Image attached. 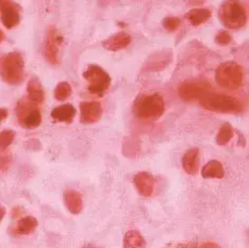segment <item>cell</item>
<instances>
[{
    "mask_svg": "<svg viewBox=\"0 0 249 248\" xmlns=\"http://www.w3.org/2000/svg\"><path fill=\"white\" fill-rule=\"evenodd\" d=\"M180 25V19L178 18H166L163 20V26L168 31H175Z\"/></svg>",
    "mask_w": 249,
    "mask_h": 248,
    "instance_id": "25",
    "label": "cell"
},
{
    "mask_svg": "<svg viewBox=\"0 0 249 248\" xmlns=\"http://www.w3.org/2000/svg\"><path fill=\"white\" fill-rule=\"evenodd\" d=\"M27 92H28V99L32 101L33 104L36 105H41L43 104L45 95H44V89L42 88V84L36 78H32L31 80L28 82L27 87Z\"/></svg>",
    "mask_w": 249,
    "mask_h": 248,
    "instance_id": "16",
    "label": "cell"
},
{
    "mask_svg": "<svg viewBox=\"0 0 249 248\" xmlns=\"http://www.w3.org/2000/svg\"><path fill=\"white\" fill-rule=\"evenodd\" d=\"M8 116V111L4 109H0V123H2Z\"/></svg>",
    "mask_w": 249,
    "mask_h": 248,
    "instance_id": "27",
    "label": "cell"
},
{
    "mask_svg": "<svg viewBox=\"0 0 249 248\" xmlns=\"http://www.w3.org/2000/svg\"><path fill=\"white\" fill-rule=\"evenodd\" d=\"M76 108L71 104L56 106L52 112L53 120L60 123H71L76 116Z\"/></svg>",
    "mask_w": 249,
    "mask_h": 248,
    "instance_id": "13",
    "label": "cell"
},
{
    "mask_svg": "<svg viewBox=\"0 0 249 248\" xmlns=\"http://www.w3.org/2000/svg\"><path fill=\"white\" fill-rule=\"evenodd\" d=\"M83 78L88 81L89 92L101 97L111 84V78L107 72L98 65H89L83 72Z\"/></svg>",
    "mask_w": 249,
    "mask_h": 248,
    "instance_id": "6",
    "label": "cell"
},
{
    "mask_svg": "<svg viewBox=\"0 0 249 248\" xmlns=\"http://www.w3.org/2000/svg\"><path fill=\"white\" fill-rule=\"evenodd\" d=\"M210 84L205 81H191L180 86L179 95L186 101H193L200 99L207 92L210 91Z\"/></svg>",
    "mask_w": 249,
    "mask_h": 248,
    "instance_id": "8",
    "label": "cell"
},
{
    "mask_svg": "<svg viewBox=\"0 0 249 248\" xmlns=\"http://www.w3.org/2000/svg\"><path fill=\"white\" fill-rule=\"evenodd\" d=\"M145 245L144 239L138 231H129L124 236V247H142Z\"/></svg>",
    "mask_w": 249,
    "mask_h": 248,
    "instance_id": "21",
    "label": "cell"
},
{
    "mask_svg": "<svg viewBox=\"0 0 249 248\" xmlns=\"http://www.w3.org/2000/svg\"><path fill=\"white\" fill-rule=\"evenodd\" d=\"M200 105L207 110L218 113H232L242 110V104L234 96L225 93L207 92L199 99Z\"/></svg>",
    "mask_w": 249,
    "mask_h": 248,
    "instance_id": "3",
    "label": "cell"
},
{
    "mask_svg": "<svg viewBox=\"0 0 249 248\" xmlns=\"http://www.w3.org/2000/svg\"><path fill=\"white\" fill-rule=\"evenodd\" d=\"M64 202L69 211L72 214H79L82 210V197L76 191H66L64 193Z\"/></svg>",
    "mask_w": 249,
    "mask_h": 248,
    "instance_id": "17",
    "label": "cell"
},
{
    "mask_svg": "<svg viewBox=\"0 0 249 248\" xmlns=\"http://www.w3.org/2000/svg\"><path fill=\"white\" fill-rule=\"evenodd\" d=\"M165 103L160 94H142L133 106L135 116L142 121H157L164 114Z\"/></svg>",
    "mask_w": 249,
    "mask_h": 248,
    "instance_id": "1",
    "label": "cell"
},
{
    "mask_svg": "<svg viewBox=\"0 0 249 248\" xmlns=\"http://www.w3.org/2000/svg\"><path fill=\"white\" fill-rule=\"evenodd\" d=\"M0 77L11 86H18L22 82L25 77V61L19 53L13 52L0 58Z\"/></svg>",
    "mask_w": 249,
    "mask_h": 248,
    "instance_id": "2",
    "label": "cell"
},
{
    "mask_svg": "<svg viewBox=\"0 0 249 248\" xmlns=\"http://www.w3.org/2000/svg\"><path fill=\"white\" fill-rule=\"evenodd\" d=\"M103 115V106L97 101H84L80 104V120L83 124H94Z\"/></svg>",
    "mask_w": 249,
    "mask_h": 248,
    "instance_id": "10",
    "label": "cell"
},
{
    "mask_svg": "<svg viewBox=\"0 0 249 248\" xmlns=\"http://www.w3.org/2000/svg\"><path fill=\"white\" fill-rule=\"evenodd\" d=\"M215 79H216L218 86L234 91L242 87L244 74H243V69L239 64L233 61H228L217 67L216 72H215Z\"/></svg>",
    "mask_w": 249,
    "mask_h": 248,
    "instance_id": "4",
    "label": "cell"
},
{
    "mask_svg": "<svg viewBox=\"0 0 249 248\" xmlns=\"http://www.w3.org/2000/svg\"><path fill=\"white\" fill-rule=\"evenodd\" d=\"M0 19L8 29H12L19 24V10L13 0H0Z\"/></svg>",
    "mask_w": 249,
    "mask_h": 248,
    "instance_id": "9",
    "label": "cell"
},
{
    "mask_svg": "<svg viewBox=\"0 0 249 248\" xmlns=\"http://www.w3.org/2000/svg\"><path fill=\"white\" fill-rule=\"evenodd\" d=\"M37 227L36 218L32 216L22 217L18 222L15 227V233L18 235H28L32 233Z\"/></svg>",
    "mask_w": 249,
    "mask_h": 248,
    "instance_id": "18",
    "label": "cell"
},
{
    "mask_svg": "<svg viewBox=\"0 0 249 248\" xmlns=\"http://www.w3.org/2000/svg\"><path fill=\"white\" fill-rule=\"evenodd\" d=\"M233 137V131L230 124H224L222 128L219 129V132L216 137V143L218 145H226L229 143V141Z\"/></svg>",
    "mask_w": 249,
    "mask_h": 248,
    "instance_id": "22",
    "label": "cell"
},
{
    "mask_svg": "<svg viewBox=\"0 0 249 248\" xmlns=\"http://www.w3.org/2000/svg\"><path fill=\"white\" fill-rule=\"evenodd\" d=\"M184 171L190 175H195L199 168V151L196 148H192L185 153L182 159Z\"/></svg>",
    "mask_w": 249,
    "mask_h": 248,
    "instance_id": "15",
    "label": "cell"
},
{
    "mask_svg": "<svg viewBox=\"0 0 249 248\" xmlns=\"http://www.w3.org/2000/svg\"><path fill=\"white\" fill-rule=\"evenodd\" d=\"M15 133L12 130H3L0 132V150L7 149L13 143Z\"/></svg>",
    "mask_w": 249,
    "mask_h": 248,
    "instance_id": "24",
    "label": "cell"
},
{
    "mask_svg": "<svg viewBox=\"0 0 249 248\" xmlns=\"http://www.w3.org/2000/svg\"><path fill=\"white\" fill-rule=\"evenodd\" d=\"M71 95V88L69 82H60L54 89V97L59 101H64Z\"/></svg>",
    "mask_w": 249,
    "mask_h": 248,
    "instance_id": "23",
    "label": "cell"
},
{
    "mask_svg": "<svg viewBox=\"0 0 249 248\" xmlns=\"http://www.w3.org/2000/svg\"><path fill=\"white\" fill-rule=\"evenodd\" d=\"M215 41L219 45H228L231 42V36L228 32L220 31L215 37Z\"/></svg>",
    "mask_w": 249,
    "mask_h": 248,
    "instance_id": "26",
    "label": "cell"
},
{
    "mask_svg": "<svg viewBox=\"0 0 249 248\" xmlns=\"http://www.w3.org/2000/svg\"><path fill=\"white\" fill-rule=\"evenodd\" d=\"M219 18L229 29H239L246 24V9L239 0H227L220 8Z\"/></svg>",
    "mask_w": 249,
    "mask_h": 248,
    "instance_id": "5",
    "label": "cell"
},
{
    "mask_svg": "<svg viewBox=\"0 0 249 248\" xmlns=\"http://www.w3.org/2000/svg\"><path fill=\"white\" fill-rule=\"evenodd\" d=\"M186 18L193 26H199L211 18V12L208 9H193Z\"/></svg>",
    "mask_w": 249,
    "mask_h": 248,
    "instance_id": "20",
    "label": "cell"
},
{
    "mask_svg": "<svg viewBox=\"0 0 249 248\" xmlns=\"http://www.w3.org/2000/svg\"><path fill=\"white\" fill-rule=\"evenodd\" d=\"M37 106L28 98H22L19 101L16 106L15 113L20 126L27 129H35L41 125L42 114Z\"/></svg>",
    "mask_w": 249,
    "mask_h": 248,
    "instance_id": "7",
    "label": "cell"
},
{
    "mask_svg": "<svg viewBox=\"0 0 249 248\" xmlns=\"http://www.w3.org/2000/svg\"><path fill=\"white\" fill-rule=\"evenodd\" d=\"M3 39H4V33L1 30H0V44L2 43Z\"/></svg>",
    "mask_w": 249,
    "mask_h": 248,
    "instance_id": "29",
    "label": "cell"
},
{
    "mask_svg": "<svg viewBox=\"0 0 249 248\" xmlns=\"http://www.w3.org/2000/svg\"><path fill=\"white\" fill-rule=\"evenodd\" d=\"M59 38L60 36L54 28H50L47 33L46 42H45L44 54H45V58H46L49 63L52 64L58 63Z\"/></svg>",
    "mask_w": 249,
    "mask_h": 248,
    "instance_id": "11",
    "label": "cell"
},
{
    "mask_svg": "<svg viewBox=\"0 0 249 248\" xmlns=\"http://www.w3.org/2000/svg\"><path fill=\"white\" fill-rule=\"evenodd\" d=\"M3 216H4V210H3V208H2L1 206H0V222L2 221Z\"/></svg>",
    "mask_w": 249,
    "mask_h": 248,
    "instance_id": "28",
    "label": "cell"
},
{
    "mask_svg": "<svg viewBox=\"0 0 249 248\" xmlns=\"http://www.w3.org/2000/svg\"><path fill=\"white\" fill-rule=\"evenodd\" d=\"M201 175L203 178H223L225 172H224V167L222 165V163L218 161L212 160L207 164L203 166Z\"/></svg>",
    "mask_w": 249,
    "mask_h": 248,
    "instance_id": "19",
    "label": "cell"
},
{
    "mask_svg": "<svg viewBox=\"0 0 249 248\" xmlns=\"http://www.w3.org/2000/svg\"><path fill=\"white\" fill-rule=\"evenodd\" d=\"M130 43H131V36L126 32H120L107 38L104 43V46L111 52H118V50L126 48Z\"/></svg>",
    "mask_w": 249,
    "mask_h": 248,
    "instance_id": "14",
    "label": "cell"
},
{
    "mask_svg": "<svg viewBox=\"0 0 249 248\" xmlns=\"http://www.w3.org/2000/svg\"><path fill=\"white\" fill-rule=\"evenodd\" d=\"M134 184L140 194L145 197L151 196L155 191V179L146 172H141L135 175Z\"/></svg>",
    "mask_w": 249,
    "mask_h": 248,
    "instance_id": "12",
    "label": "cell"
}]
</instances>
